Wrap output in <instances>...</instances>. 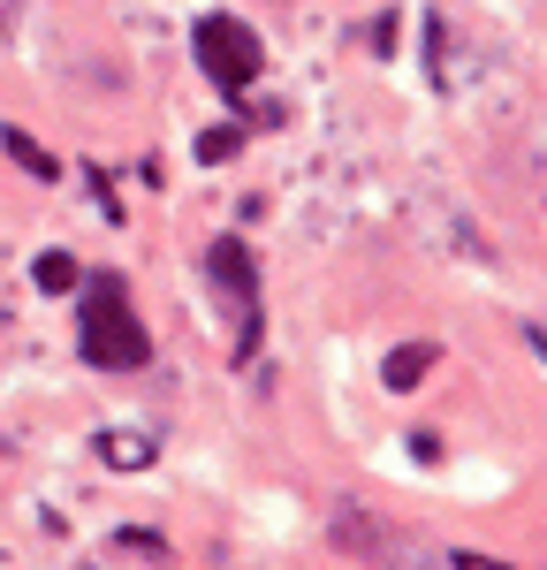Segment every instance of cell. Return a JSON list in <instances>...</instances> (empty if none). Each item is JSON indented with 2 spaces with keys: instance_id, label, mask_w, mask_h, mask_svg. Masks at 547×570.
<instances>
[{
  "instance_id": "obj_9",
  "label": "cell",
  "mask_w": 547,
  "mask_h": 570,
  "mask_svg": "<svg viewBox=\"0 0 547 570\" xmlns=\"http://www.w3.org/2000/svg\"><path fill=\"white\" fill-rule=\"evenodd\" d=\"M236 153H243V122H213V130L198 137V160H206V168H221Z\"/></svg>"
},
{
  "instance_id": "obj_14",
  "label": "cell",
  "mask_w": 547,
  "mask_h": 570,
  "mask_svg": "<svg viewBox=\"0 0 547 570\" xmlns=\"http://www.w3.org/2000/svg\"><path fill=\"white\" fill-rule=\"evenodd\" d=\"M16 16H23V0H0V39L16 31Z\"/></svg>"
},
{
  "instance_id": "obj_6",
  "label": "cell",
  "mask_w": 547,
  "mask_h": 570,
  "mask_svg": "<svg viewBox=\"0 0 547 570\" xmlns=\"http://www.w3.org/2000/svg\"><path fill=\"white\" fill-rule=\"evenodd\" d=\"M434 357H441V351H434V343H410V351H396V357H388V365H380V381H388V389H396V395H410V389H418V381H426V373H434Z\"/></svg>"
},
{
  "instance_id": "obj_4",
  "label": "cell",
  "mask_w": 547,
  "mask_h": 570,
  "mask_svg": "<svg viewBox=\"0 0 547 570\" xmlns=\"http://www.w3.org/2000/svg\"><path fill=\"white\" fill-rule=\"evenodd\" d=\"M335 548H350L365 563H388V556H396V532L380 525L365 502H342V510H335Z\"/></svg>"
},
{
  "instance_id": "obj_2",
  "label": "cell",
  "mask_w": 547,
  "mask_h": 570,
  "mask_svg": "<svg viewBox=\"0 0 547 570\" xmlns=\"http://www.w3.org/2000/svg\"><path fill=\"white\" fill-rule=\"evenodd\" d=\"M206 282H213V305L228 312V335H236V365H251L267 343V297H259V266L243 236H213L206 252Z\"/></svg>"
},
{
  "instance_id": "obj_1",
  "label": "cell",
  "mask_w": 547,
  "mask_h": 570,
  "mask_svg": "<svg viewBox=\"0 0 547 570\" xmlns=\"http://www.w3.org/2000/svg\"><path fill=\"white\" fill-rule=\"evenodd\" d=\"M84 365L99 373H145L152 365V335L130 305V282L122 274H91L84 282V335H77Z\"/></svg>"
},
{
  "instance_id": "obj_13",
  "label": "cell",
  "mask_w": 547,
  "mask_h": 570,
  "mask_svg": "<svg viewBox=\"0 0 547 570\" xmlns=\"http://www.w3.org/2000/svg\"><path fill=\"white\" fill-rule=\"evenodd\" d=\"M449 570H509V563H501V556H479V548H456Z\"/></svg>"
},
{
  "instance_id": "obj_12",
  "label": "cell",
  "mask_w": 547,
  "mask_h": 570,
  "mask_svg": "<svg viewBox=\"0 0 547 570\" xmlns=\"http://www.w3.org/2000/svg\"><path fill=\"white\" fill-rule=\"evenodd\" d=\"M396 23H404V16H372V31H365L372 53H396Z\"/></svg>"
},
{
  "instance_id": "obj_8",
  "label": "cell",
  "mask_w": 547,
  "mask_h": 570,
  "mask_svg": "<svg viewBox=\"0 0 547 570\" xmlns=\"http://www.w3.org/2000/svg\"><path fill=\"white\" fill-rule=\"evenodd\" d=\"M31 282H39L46 297H61V289H77L84 274H77V259H69V252H39V259H31Z\"/></svg>"
},
{
  "instance_id": "obj_5",
  "label": "cell",
  "mask_w": 547,
  "mask_h": 570,
  "mask_svg": "<svg viewBox=\"0 0 547 570\" xmlns=\"http://www.w3.org/2000/svg\"><path fill=\"white\" fill-rule=\"evenodd\" d=\"M0 145H8V160H16L23 176H39V183H53V176H61V160H53V153H46V145H39L31 130H16V122H0Z\"/></svg>"
},
{
  "instance_id": "obj_10",
  "label": "cell",
  "mask_w": 547,
  "mask_h": 570,
  "mask_svg": "<svg viewBox=\"0 0 547 570\" xmlns=\"http://www.w3.org/2000/svg\"><path fill=\"white\" fill-rule=\"evenodd\" d=\"M115 548H130V556H152V563H168V540H160V532H145V525L115 532Z\"/></svg>"
},
{
  "instance_id": "obj_3",
  "label": "cell",
  "mask_w": 547,
  "mask_h": 570,
  "mask_svg": "<svg viewBox=\"0 0 547 570\" xmlns=\"http://www.w3.org/2000/svg\"><path fill=\"white\" fill-rule=\"evenodd\" d=\"M190 53H198L206 85H221V99H236V107L267 77V46H259V31L243 16H198L190 23Z\"/></svg>"
},
{
  "instance_id": "obj_15",
  "label": "cell",
  "mask_w": 547,
  "mask_h": 570,
  "mask_svg": "<svg viewBox=\"0 0 547 570\" xmlns=\"http://www.w3.org/2000/svg\"><path fill=\"white\" fill-rule=\"evenodd\" d=\"M0 320H8V305H0Z\"/></svg>"
},
{
  "instance_id": "obj_7",
  "label": "cell",
  "mask_w": 547,
  "mask_h": 570,
  "mask_svg": "<svg viewBox=\"0 0 547 570\" xmlns=\"http://www.w3.org/2000/svg\"><path fill=\"white\" fill-rule=\"evenodd\" d=\"M152 434H99V464H115V472H145L152 464Z\"/></svg>"
},
{
  "instance_id": "obj_11",
  "label": "cell",
  "mask_w": 547,
  "mask_h": 570,
  "mask_svg": "<svg viewBox=\"0 0 547 570\" xmlns=\"http://www.w3.org/2000/svg\"><path fill=\"white\" fill-rule=\"evenodd\" d=\"M426 77L449 85V77H441V16H426Z\"/></svg>"
}]
</instances>
